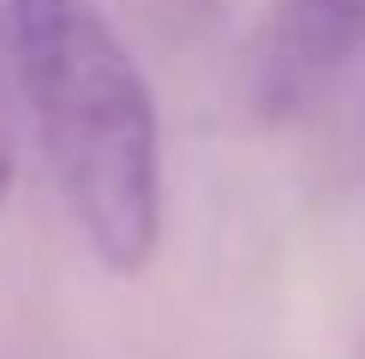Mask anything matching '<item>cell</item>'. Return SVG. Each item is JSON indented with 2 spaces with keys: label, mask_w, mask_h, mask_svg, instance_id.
I'll return each mask as SVG.
<instances>
[{
  "label": "cell",
  "mask_w": 365,
  "mask_h": 359,
  "mask_svg": "<svg viewBox=\"0 0 365 359\" xmlns=\"http://www.w3.org/2000/svg\"><path fill=\"white\" fill-rule=\"evenodd\" d=\"M365 54V0H276L234 66L252 120H294Z\"/></svg>",
  "instance_id": "7a4b0ae2"
},
{
  "label": "cell",
  "mask_w": 365,
  "mask_h": 359,
  "mask_svg": "<svg viewBox=\"0 0 365 359\" xmlns=\"http://www.w3.org/2000/svg\"><path fill=\"white\" fill-rule=\"evenodd\" d=\"M6 60L96 264L150 269L162 251V120L108 12L96 0H6Z\"/></svg>",
  "instance_id": "6da1fadb"
},
{
  "label": "cell",
  "mask_w": 365,
  "mask_h": 359,
  "mask_svg": "<svg viewBox=\"0 0 365 359\" xmlns=\"http://www.w3.org/2000/svg\"><path fill=\"white\" fill-rule=\"evenodd\" d=\"M12 60H0V209L19 186V120H12Z\"/></svg>",
  "instance_id": "3957f363"
}]
</instances>
